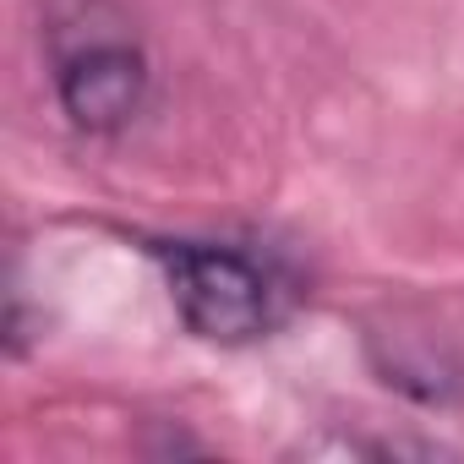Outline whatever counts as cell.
<instances>
[{"mask_svg": "<svg viewBox=\"0 0 464 464\" xmlns=\"http://www.w3.org/2000/svg\"><path fill=\"white\" fill-rule=\"evenodd\" d=\"M169 301L191 339L241 350L279 334L295 317V274L274 252H252L241 241H159Z\"/></svg>", "mask_w": 464, "mask_h": 464, "instance_id": "obj_1", "label": "cell"}, {"mask_svg": "<svg viewBox=\"0 0 464 464\" xmlns=\"http://www.w3.org/2000/svg\"><path fill=\"white\" fill-rule=\"evenodd\" d=\"M148 55L121 23H82L77 34L55 39V99L66 121L88 137L126 131L148 104Z\"/></svg>", "mask_w": 464, "mask_h": 464, "instance_id": "obj_2", "label": "cell"}]
</instances>
